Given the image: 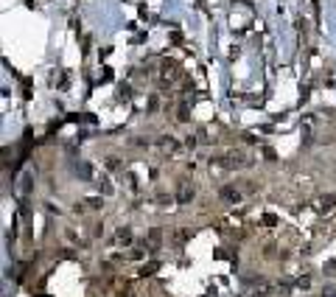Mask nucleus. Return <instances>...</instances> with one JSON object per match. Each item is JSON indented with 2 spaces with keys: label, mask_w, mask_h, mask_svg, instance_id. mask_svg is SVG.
I'll use <instances>...</instances> for the list:
<instances>
[{
  "label": "nucleus",
  "mask_w": 336,
  "mask_h": 297,
  "mask_svg": "<svg viewBox=\"0 0 336 297\" xmlns=\"http://www.w3.org/2000/svg\"><path fill=\"white\" fill-rule=\"evenodd\" d=\"M297 286H300V289H308L311 280H308V278H300V280H297Z\"/></svg>",
  "instance_id": "obj_11"
},
{
  "label": "nucleus",
  "mask_w": 336,
  "mask_h": 297,
  "mask_svg": "<svg viewBox=\"0 0 336 297\" xmlns=\"http://www.w3.org/2000/svg\"><path fill=\"white\" fill-rule=\"evenodd\" d=\"M190 199H193V188H190V183H180V188H177V202L188 205Z\"/></svg>",
  "instance_id": "obj_3"
},
{
  "label": "nucleus",
  "mask_w": 336,
  "mask_h": 297,
  "mask_svg": "<svg viewBox=\"0 0 336 297\" xmlns=\"http://www.w3.org/2000/svg\"><path fill=\"white\" fill-rule=\"evenodd\" d=\"M222 199L235 205V202H241V193H238V188H233V185H224V188H222Z\"/></svg>",
  "instance_id": "obj_4"
},
{
  "label": "nucleus",
  "mask_w": 336,
  "mask_h": 297,
  "mask_svg": "<svg viewBox=\"0 0 336 297\" xmlns=\"http://www.w3.org/2000/svg\"><path fill=\"white\" fill-rule=\"evenodd\" d=\"M334 205H336V196H334V193H325V196L319 199V208L325 210V213H328L331 208H334Z\"/></svg>",
  "instance_id": "obj_6"
},
{
  "label": "nucleus",
  "mask_w": 336,
  "mask_h": 297,
  "mask_svg": "<svg viewBox=\"0 0 336 297\" xmlns=\"http://www.w3.org/2000/svg\"><path fill=\"white\" fill-rule=\"evenodd\" d=\"M160 148H163V151H168V154H177V143H174L171 138H163V140H160Z\"/></svg>",
  "instance_id": "obj_7"
},
{
  "label": "nucleus",
  "mask_w": 336,
  "mask_h": 297,
  "mask_svg": "<svg viewBox=\"0 0 336 297\" xmlns=\"http://www.w3.org/2000/svg\"><path fill=\"white\" fill-rule=\"evenodd\" d=\"M76 171L81 177H84V180H90V174H93V171H90V166H87V163H81V166H76Z\"/></svg>",
  "instance_id": "obj_9"
},
{
  "label": "nucleus",
  "mask_w": 336,
  "mask_h": 297,
  "mask_svg": "<svg viewBox=\"0 0 336 297\" xmlns=\"http://www.w3.org/2000/svg\"><path fill=\"white\" fill-rule=\"evenodd\" d=\"M151 272H157V263H149L146 269H143V275H151Z\"/></svg>",
  "instance_id": "obj_12"
},
{
  "label": "nucleus",
  "mask_w": 336,
  "mask_h": 297,
  "mask_svg": "<svg viewBox=\"0 0 336 297\" xmlns=\"http://www.w3.org/2000/svg\"><path fill=\"white\" fill-rule=\"evenodd\" d=\"M160 241H163L160 227H151V230H149V238H146V247L151 250V253H157V250H160Z\"/></svg>",
  "instance_id": "obj_2"
},
{
  "label": "nucleus",
  "mask_w": 336,
  "mask_h": 297,
  "mask_svg": "<svg viewBox=\"0 0 336 297\" xmlns=\"http://www.w3.org/2000/svg\"><path fill=\"white\" fill-rule=\"evenodd\" d=\"M325 275H336V261H328L325 263Z\"/></svg>",
  "instance_id": "obj_10"
},
{
  "label": "nucleus",
  "mask_w": 336,
  "mask_h": 297,
  "mask_svg": "<svg viewBox=\"0 0 336 297\" xmlns=\"http://www.w3.org/2000/svg\"><path fill=\"white\" fill-rule=\"evenodd\" d=\"M177 73H180V70H177V65H174V62H165L163 70H160V79H163V81H171Z\"/></svg>",
  "instance_id": "obj_5"
},
{
  "label": "nucleus",
  "mask_w": 336,
  "mask_h": 297,
  "mask_svg": "<svg viewBox=\"0 0 336 297\" xmlns=\"http://www.w3.org/2000/svg\"><path fill=\"white\" fill-rule=\"evenodd\" d=\"M222 166H227V168H247V166H250V157H247L244 151H230V154L222 160Z\"/></svg>",
  "instance_id": "obj_1"
},
{
  "label": "nucleus",
  "mask_w": 336,
  "mask_h": 297,
  "mask_svg": "<svg viewBox=\"0 0 336 297\" xmlns=\"http://www.w3.org/2000/svg\"><path fill=\"white\" fill-rule=\"evenodd\" d=\"M118 244H132V230L129 227L118 230Z\"/></svg>",
  "instance_id": "obj_8"
}]
</instances>
